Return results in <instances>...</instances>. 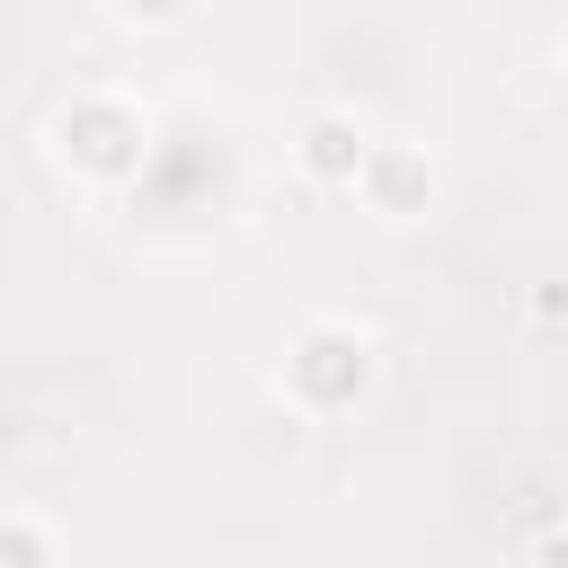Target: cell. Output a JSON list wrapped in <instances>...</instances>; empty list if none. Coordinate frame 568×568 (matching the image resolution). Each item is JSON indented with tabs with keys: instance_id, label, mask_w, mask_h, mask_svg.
I'll list each match as a JSON object with an SVG mask.
<instances>
[{
	"instance_id": "cell-1",
	"label": "cell",
	"mask_w": 568,
	"mask_h": 568,
	"mask_svg": "<svg viewBox=\"0 0 568 568\" xmlns=\"http://www.w3.org/2000/svg\"><path fill=\"white\" fill-rule=\"evenodd\" d=\"M532 559H541V568H568V532H550V541H541Z\"/></svg>"
},
{
	"instance_id": "cell-2",
	"label": "cell",
	"mask_w": 568,
	"mask_h": 568,
	"mask_svg": "<svg viewBox=\"0 0 568 568\" xmlns=\"http://www.w3.org/2000/svg\"><path fill=\"white\" fill-rule=\"evenodd\" d=\"M178 9H186V0H160V18H178Z\"/></svg>"
}]
</instances>
